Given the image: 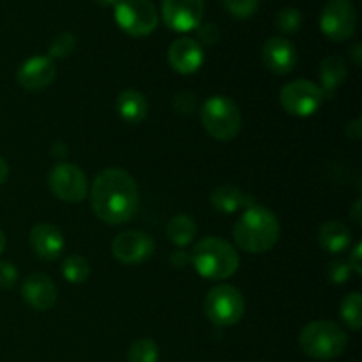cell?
Segmentation results:
<instances>
[{"label": "cell", "instance_id": "obj_1", "mask_svg": "<svg viewBox=\"0 0 362 362\" xmlns=\"http://www.w3.org/2000/svg\"><path fill=\"white\" fill-rule=\"evenodd\" d=\"M90 205L94 214L108 225L131 221L140 205L136 180L120 168L103 170L92 184Z\"/></svg>", "mask_w": 362, "mask_h": 362}, {"label": "cell", "instance_id": "obj_2", "mask_svg": "<svg viewBox=\"0 0 362 362\" xmlns=\"http://www.w3.org/2000/svg\"><path fill=\"white\" fill-rule=\"evenodd\" d=\"M279 232L281 226L274 212L255 204L243 212L233 226V240L247 253H265L276 246Z\"/></svg>", "mask_w": 362, "mask_h": 362}, {"label": "cell", "instance_id": "obj_3", "mask_svg": "<svg viewBox=\"0 0 362 362\" xmlns=\"http://www.w3.org/2000/svg\"><path fill=\"white\" fill-rule=\"evenodd\" d=\"M194 269L202 278L223 281L239 269V255L235 247L219 237H205L193 247L189 255Z\"/></svg>", "mask_w": 362, "mask_h": 362}, {"label": "cell", "instance_id": "obj_4", "mask_svg": "<svg viewBox=\"0 0 362 362\" xmlns=\"http://www.w3.org/2000/svg\"><path fill=\"white\" fill-rule=\"evenodd\" d=\"M299 345L300 350L311 359L332 361L345 352L349 338L334 322L317 320L300 331Z\"/></svg>", "mask_w": 362, "mask_h": 362}, {"label": "cell", "instance_id": "obj_5", "mask_svg": "<svg viewBox=\"0 0 362 362\" xmlns=\"http://www.w3.org/2000/svg\"><path fill=\"white\" fill-rule=\"evenodd\" d=\"M204 129L219 141H230L240 133L243 115L235 103L226 95H212L200 110Z\"/></svg>", "mask_w": 362, "mask_h": 362}, {"label": "cell", "instance_id": "obj_6", "mask_svg": "<svg viewBox=\"0 0 362 362\" xmlns=\"http://www.w3.org/2000/svg\"><path fill=\"white\" fill-rule=\"evenodd\" d=\"M204 311L209 320L218 327H232L239 324L246 311V300L239 288L232 285H216L207 292Z\"/></svg>", "mask_w": 362, "mask_h": 362}, {"label": "cell", "instance_id": "obj_7", "mask_svg": "<svg viewBox=\"0 0 362 362\" xmlns=\"http://www.w3.org/2000/svg\"><path fill=\"white\" fill-rule=\"evenodd\" d=\"M115 21L127 35L145 37L156 30L159 14L152 0H119L115 4Z\"/></svg>", "mask_w": 362, "mask_h": 362}, {"label": "cell", "instance_id": "obj_8", "mask_svg": "<svg viewBox=\"0 0 362 362\" xmlns=\"http://www.w3.org/2000/svg\"><path fill=\"white\" fill-rule=\"evenodd\" d=\"M324 92L310 80H296L281 88L279 101L286 113L293 117H311L320 110Z\"/></svg>", "mask_w": 362, "mask_h": 362}, {"label": "cell", "instance_id": "obj_9", "mask_svg": "<svg viewBox=\"0 0 362 362\" xmlns=\"http://www.w3.org/2000/svg\"><path fill=\"white\" fill-rule=\"evenodd\" d=\"M357 27L356 7L350 0H329L320 13V28L331 41L341 42L354 35Z\"/></svg>", "mask_w": 362, "mask_h": 362}, {"label": "cell", "instance_id": "obj_10", "mask_svg": "<svg viewBox=\"0 0 362 362\" xmlns=\"http://www.w3.org/2000/svg\"><path fill=\"white\" fill-rule=\"evenodd\" d=\"M49 189L67 204H78L88 193V180L81 168L71 163H59L48 175Z\"/></svg>", "mask_w": 362, "mask_h": 362}, {"label": "cell", "instance_id": "obj_11", "mask_svg": "<svg viewBox=\"0 0 362 362\" xmlns=\"http://www.w3.org/2000/svg\"><path fill=\"white\" fill-rule=\"evenodd\" d=\"M204 0H163L161 16L165 25L173 32L197 30L204 20Z\"/></svg>", "mask_w": 362, "mask_h": 362}, {"label": "cell", "instance_id": "obj_12", "mask_svg": "<svg viewBox=\"0 0 362 362\" xmlns=\"http://www.w3.org/2000/svg\"><path fill=\"white\" fill-rule=\"evenodd\" d=\"M156 243L148 233L140 230H127L119 233L112 244L113 257L126 265L141 264L154 255Z\"/></svg>", "mask_w": 362, "mask_h": 362}, {"label": "cell", "instance_id": "obj_13", "mask_svg": "<svg viewBox=\"0 0 362 362\" xmlns=\"http://www.w3.org/2000/svg\"><path fill=\"white\" fill-rule=\"evenodd\" d=\"M297 49L292 41L281 35H274V37L267 39L262 48V62L267 67L271 73L285 76L290 74L297 66Z\"/></svg>", "mask_w": 362, "mask_h": 362}, {"label": "cell", "instance_id": "obj_14", "mask_svg": "<svg viewBox=\"0 0 362 362\" xmlns=\"http://www.w3.org/2000/svg\"><path fill=\"white\" fill-rule=\"evenodd\" d=\"M57 76L55 64L49 57L35 55L25 60L16 73V80L25 90H42L49 87Z\"/></svg>", "mask_w": 362, "mask_h": 362}, {"label": "cell", "instance_id": "obj_15", "mask_svg": "<svg viewBox=\"0 0 362 362\" xmlns=\"http://www.w3.org/2000/svg\"><path fill=\"white\" fill-rule=\"evenodd\" d=\"M28 243H30L35 257L45 262H53L60 258L64 253V247H66L62 232L52 223H37L30 230Z\"/></svg>", "mask_w": 362, "mask_h": 362}, {"label": "cell", "instance_id": "obj_16", "mask_svg": "<svg viewBox=\"0 0 362 362\" xmlns=\"http://www.w3.org/2000/svg\"><path fill=\"white\" fill-rule=\"evenodd\" d=\"M168 60L179 74H194L205 62V53L200 42L191 37H179L168 49Z\"/></svg>", "mask_w": 362, "mask_h": 362}, {"label": "cell", "instance_id": "obj_17", "mask_svg": "<svg viewBox=\"0 0 362 362\" xmlns=\"http://www.w3.org/2000/svg\"><path fill=\"white\" fill-rule=\"evenodd\" d=\"M21 297L35 311H48L57 303V286L48 276L30 274L21 286Z\"/></svg>", "mask_w": 362, "mask_h": 362}, {"label": "cell", "instance_id": "obj_18", "mask_svg": "<svg viewBox=\"0 0 362 362\" xmlns=\"http://www.w3.org/2000/svg\"><path fill=\"white\" fill-rule=\"evenodd\" d=\"M211 204L221 214H235L239 211H246L247 207L255 205V202L251 194H246L239 187L225 184L212 191Z\"/></svg>", "mask_w": 362, "mask_h": 362}, {"label": "cell", "instance_id": "obj_19", "mask_svg": "<svg viewBox=\"0 0 362 362\" xmlns=\"http://www.w3.org/2000/svg\"><path fill=\"white\" fill-rule=\"evenodd\" d=\"M117 113L127 124H140L148 115V101L140 90L127 88L117 95Z\"/></svg>", "mask_w": 362, "mask_h": 362}, {"label": "cell", "instance_id": "obj_20", "mask_svg": "<svg viewBox=\"0 0 362 362\" xmlns=\"http://www.w3.org/2000/svg\"><path fill=\"white\" fill-rule=\"evenodd\" d=\"M318 76H320V90L324 92V98H332L336 94V90L345 83L346 76H349L345 60L339 55L325 57L320 64Z\"/></svg>", "mask_w": 362, "mask_h": 362}, {"label": "cell", "instance_id": "obj_21", "mask_svg": "<svg viewBox=\"0 0 362 362\" xmlns=\"http://www.w3.org/2000/svg\"><path fill=\"white\" fill-rule=\"evenodd\" d=\"M318 243L327 253L338 255L350 247L352 243V233L343 225L341 221H325L318 230Z\"/></svg>", "mask_w": 362, "mask_h": 362}, {"label": "cell", "instance_id": "obj_22", "mask_svg": "<svg viewBox=\"0 0 362 362\" xmlns=\"http://www.w3.org/2000/svg\"><path fill=\"white\" fill-rule=\"evenodd\" d=\"M166 235H168L170 243L175 244V246H187L197 237V223L186 214L173 216L166 225Z\"/></svg>", "mask_w": 362, "mask_h": 362}, {"label": "cell", "instance_id": "obj_23", "mask_svg": "<svg viewBox=\"0 0 362 362\" xmlns=\"http://www.w3.org/2000/svg\"><path fill=\"white\" fill-rule=\"evenodd\" d=\"M62 276L71 285H81L90 278V264L83 257H67L62 264Z\"/></svg>", "mask_w": 362, "mask_h": 362}, {"label": "cell", "instance_id": "obj_24", "mask_svg": "<svg viewBox=\"0 0 362 362\" xmlns=\"http://www.w3.org/2000/svg\"><path fill=\"white\" fill-rule=\"evenodd\" d=\"M341 318L352 331L362 327V297L359 292H354L341 303Z\"/></svg>", "mask_w": 362, "mask_h": 362}, {"label": "cell", "instance_id": "obj_25", "mask_svg": "<svg viewBox=\"0 0 362 362\" xmlns=\"http://www.w3.org/2000/svg\"><path fill=\"white\" fill-rule=\"evenodd\" d=\"M158 345L151 338L136 339L127 352V362H158Z\"/></svg>", "mask_w": 362, "mask_h": 362}, {"label": "cell", "instance_id": "obj_26", "mask_svg": "<svg viewBox=\"0 0 362 362\" xmlns=\"http://www.w3.org/2000/svg\"><path fill=\"white\" fill-rule=\"evenodd\" d=\"M76 48V37L71 32H62L52 41L48 48L49 59H67Z\"/></svg>", "mask_w": 362, "mask_h": 362}, {"label": "cell", "instance_id": "obj_27", "mask_svg": "<svg viewBox=\"0 0 362 362\" xmlns=\"http://www.w3.org/2000/svg\"><path fill=\"white\" fill-rule=\"evenodd\" d=\"M300 11L296 7H283L278 14H276V27L281 30L283 34H296L300 27Z\"/></svg>", "mask_w": 362, "mask_h": 362}, {"label": "cell", "instance_id": "obj_28", "mask_svg": "<svg viewBox=\"0 0 362 362\" xmlns=\"http://www.w3.org/2000/svg\"><path fill=\"white\" fill-rule=\"evenodd\" d=\"M225 9L237 20H247L258 9V0H223Z\"/></svg>", "mask_w": 362, "mask_h": 362}, {"label": "cell", "instance_id": "obj_29", "mask_svg": "<svg viewBox=\"0 0 362 362\" xmlns=\"http://www.w3.org/2000/svg\"><path fill=\"white\" fill-rule=\"evenodd\" d=\"M352 272V267L345 260H334L327 265V278L332 285H345Z\"/></svg>", "mask_w": 362, "mask_h": 362}, {"label": "cell", "instance_id": "obj_30", "mask_svg": "<svg viewBox=\"0 0 362 362\" xmlns=\"http://www.w3.org/2000/svg\"><path fill=\"white\" fill-rule=\"evenodd\" d=\"M197 108V95L193 92H179V94L173 98V110L177 113H182V115H189Z\"/></svg>", "mask_w": 362, "mask_h": 362}, {"label": "cell", "instance_id": "obj_31", "mask_svg": "<svg viewBox=\"0 0 362 362\" xmlns=\"http://www.w3.org/2000/svg\"><path fill=\"white\" fill-rule=\"evenodd\" d=\"M197 35H198V42L200 45H207V46H212L216 45V42L219 41V37H221V32H219L218 25L216 23H200L197 27Z\"/></svg>", "mask_w": 362, "mask_h": 362}, {"label": "cell", "instance_id": "obj_32", "mask_svg": "<svg viewBox=\"0 0 362 362\" xmlns=\"http://www.w3.org/2000/svg\"><path fill=\"white\" fill-rule=\"evenodd\" d=\"M18 281V269L11 262H0V288H13Z\"/></svg>", "mask_w": 362, "mask_h": 362}, {"label": "cell", "instance_id": "obj_33", "mask_svg": "<svg viewBox=\"0 0 362 362\" xmlns=\"http://www.w3.org/2000/svg\"><path fill=\"white\" fill-rule=\"evenodd\" d=\"M362 244L357 243L356 247L352 250V253H350V258H349V265L352 267V271L356 272L357 276L362 274Z\"/></svg>", "mask_w": 362, "mask_h": 362}, {"label": "cell", "instance_id": "obj_34", "mask_svg": "<svg viewBox=\"0 0 362 362\" xmlns=\"http://www.w3.org/2000/svg\"><path fill=\"white\" fill-rule=\"evenodd\" d=\"M170 262L175 269H184L191 262V257L186 253V251H173L172 257H170Z\"/></svg>", "mask_w": 362, "mask_h": 362}, {"label": "cell", "instance_id": "obj_35", "mask_svg": "<svg viewBox=\"0 0 362 362\" xmlns=\"http://www.w3.org/2000/svg\"><path fill=\"white\" fill-rule=\"evenodd\" d=\"M346 134H349L352 140H359L362 134V126H361V119L352 120V122L346 124Z\"/></svg>", "mask_w": 362, "mask_h": 362}, {"label": "cell", "instance_id": "obj_36", "mask_svg": "<svg viewBox=\"0 0 362 362\" xmlns=\"http://www.w3.org/2000/svg\"><path fill=\"white\" fill-rule=\"evenodd\" d=\"M9 177V165L6 163V159L0 158V184H4Z\"/></svg>", "mask_w": 362, "mask_h": 362}, {"label": "cell", "instance_id": "obj_37", "mask_svg": "<svg viewBox=\"0 0 362 362\" xmlns=\"http://www.w3.org/2000/svg\"><path fill=\"white\" fill-rule=\"evenodd\" d=\"M361 45H354V48H352V59H354V62H356L357 64V66H361V55H362V53H361Z\"/></svg>", "mask_w": 362, "mask_h": 362}, {"label": "cell", "instance_id": "obj_38", "mask_svg": "<svg viewBox=\"0 0 362 362\" xmlns=\"http://www.w3.org/2000/svg\"><path fill=\"white\" fill-rule=\"evenodd\" d=\"M361 200L356 202V207H354V212H352V218L354 221L357 223V225H361Z\"/></svg>", "mask_w": 362, "mask_h": 362}, {"label": "cell", "instance_id": "obj_39", "mask_svg": "<svg viewBox=\"0 0 362 362\" xmlns=\"http://www.w3.org/2000/svg\"><path fill=\"white\" fill-rule=\"evenodd\" d=\"M94 2L101 7H115V4L119 2V0H94Z\"/></svg>", "mask_w": 362, "mask_h": 362}, {"label": "cell", "instance_id": "obj_40", "mask_svg": "<svg viewBox=\"0 0 362 362\" xmlns=\"http://www.w3.org/2000/svg\"><path fill=\"white\" fill-rule=\"evenodd\" d=\"M4 247H6V235H4V232L0 230V253L4 251Z\"/></svg>", "mask_w": 362, "mask_h": 362}]
</instances>
